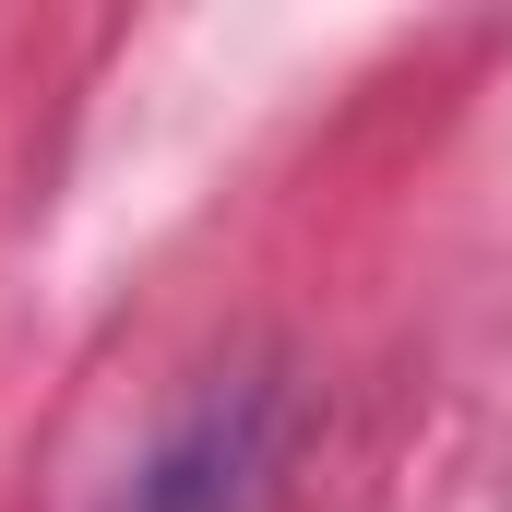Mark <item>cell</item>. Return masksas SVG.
Returning a JSON list of instances; mask_svg holds the SVG:
<instances>
[{"label": "cell", "mask_w": 512, "mask_h": 512, "mask_svg": "<svg viewBox=\"0 0 512 512\" xmlns=\"http://www.w3.org/2000/svg\"><path fill=\"white\" fill-rule=\"evenodd\" d=\"M274 453H286V382H274V370H239V382L191 393V405L155 429V453H143L96 512H262Z\"/></svg>", "instance_id": "cell-1"}]
</instances>
